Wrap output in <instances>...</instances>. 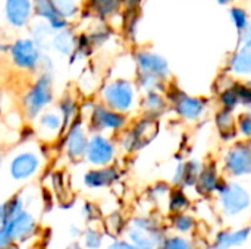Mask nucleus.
<instances>
[{
  "mask_svg": "<svg viewBox=\"0 0 251 249\" xmlns=\"http://www.w3.org/2000/svg\"><path fill=\"white\" fill-rule=\"evenodd\" d=\"M216 208L226 227L241 226L251 213V186L244 179L222 178L216 194Z\"/></svg>",
  "mask_w": 251,
  "mask_h": 249,
  "instance_id": "1",
  "label": "nucleus"
},
{
  "mask_svg": "<svg viewBox=\"0 0 251 249\" xmlns=\"http://www.w3.org/2000/svg\"><path fill=\"white\" fill-rule=\"evenodd\" d=\"M79 117L87 123L90 134L116 136L129 126V116L113 112L99 100L79 104Z\"/></svg>",
  "mask_w": 251,
  "mask_h": 249,
  "instance_id": "2",
  "label": "nucleus"
},
{
  "mask_svg": "<svg viewBox=\"0 0 251 249\" xmlns=\"http://www.w3.org/2000/svg\"><path fill=\"white\" fill-rule=\"evenodd\" d=\"M140 90L128 78H113L99 90V101L113 112L129 116L140 107Z\"/></svg>",
  "mask_w": 251,
  "mask_h": 249,
  "instance_id": "3",
  "label": "nucleus"
},
{
  "mask_svg": "<svg viewBox=\"0 0 251 249\" xmlns=\"http://www.w3.org/2000/svg\"><path fill=\"white\" fill-rule=\"evenodd\" d=\"M44 167V156L34 144L19 147L7 161V173L13 182L25 183L32 181Z\"/></svg>",
  "mask_w": 251,
  "mask_h": 249,
  "instance_id": "4",
  "label": "nucleus"
},
{
  "mask_svg": "<svg viewBox=\"0 0 251 249\" xmlns=\"http://www.w3.org/2000/svg\"><path fill=\"white\" fill-rule=\"evenodd\" d=\"M53 76L51 73L41 72L22 97L24 117L28 122H34L44 110L53 104Z\"/></svg>",
  "mask_w": 251,
  "mask_h": 249,
  "instance_id": "5",
  "label": "nucleus"
},
{
  "mask_svg": "<svg viewBox=\"0 0 251 249\" xmlns=\"http://www.w3.org/2000/svg\"><path fill=\"white\" fill-rule=\"evenodd\" d=\"M124 235L137 249H157L166 238V230L151 216H137L128 222Z\"/></svg>",
  "mask_w": 251,
  "mask_h": 249,
  "instance_id": "6",
  "label": "nucleus"
},
{
  "mask_svg": "<svg viewBox=\"0 0 251 249\" xmlns=\"http://www.w3.org/2000/svg\"><path fill=\"white\" fill-rule=\"evenodd\" d=\"M165 95L168 98L169 107L184 122L196 123L201 120L207 112L209 103L203 97H194L181 91L179 88H171V87L166 88Z\"/></svg>",
  "mask_w": 251,
  "mask_h": 249,
  "instance_id": "7",
  "label": "nucleus"
},
{
  "mask_svg": "<svg viewBox=\"0 0 251 249\" xmlns=\"http://www.w3.org/2000/svg\"><path fill=\"white\" fill-rule=\"evenodd\" d=\"M157 120L150 117H141L137 122H134L131 126H128L124 132L118 135L116 144L118 148L122 151L132 154L144 148L157 134Z\"/></svg>",
  "mask_w": 251,
  "mask_h": 249,
  "instance_id": "8",
  "label": "nucleus"
},
{
  "mask_svg": "<svg viewBox=\"0 0 251 249\" xmlns=\"http://www.w3.org/2000/svg\"><path fill=\"white\" fill-rule=\"evenodd\" d=\"M37 230L35 216L24 210L16 217L0 226V249H13L18 244L28 241Z\"/></svg>",
  "mask_w": 251,
  "mask_h": 249,
  "instance_id": "9",
  "label": "nucleus"
},
{
  "mask_svg": "<svg viewBox=\"0 0 251 249\" xmlns=\"http://www.w3.org/2000/svg\"><path fill=\"white\" fill-rule=\"evenodd\" d=\"M222 175L228 179L251 178V142L237 141L222 157Z\"/></svg>",
  "mask_w": 251,
  "mask_h": 249,
  "instance_id": "10",
  "label": "nucleus"
},
{
  "mask_svg": "<svg viewBox=\"0 0 251 249\" xmlns=\"http://www.w3.org/2000/svg\"><path fill=\"white\" fill-rule=\"evenodd\" d=\"M118 144L113 136L101 134H90L84 163L88 167L113 166L118 158Z\"/></svg>",
  "mask_w": 251,
  "mask_h": 249,
  "instance_id": "11",
  "label": "nucleus"
},
{
  "mask_svg": "<svg viewBox=\"0 0 251 249\" xmlns=\"http://www.w3.org/2000/svg\"><path fill=\"white\" fill-rule=\"evenodd\" d=\"M88 138H90V131L87 128V123L81 117H78L74 123H71L65 129L60 138V147L65 157L72 163L84 161Z\"/></svg>",
  "mask_w": 251,
  "mask_h": 249,
  "instance_id": "12",
  "label": "nucleus"
},
{
  "mask_svg": "<svg viewBox=\"0 0 251 249\" xmlns=\"http://www.w3.org/2000/svg\"><path fill=\"white\" fill-rule=\"evenodd\" d=\"M65 129V120L56 107H49L32 122L34 135L38 138L40 142L44 144H54L60 141Z\"/></svg>",
  "mask_w": 251,
  "mask_h": 249,
  "instance_id": "13",
  "label": "nucleus"
},
{
  "mask_svg": "<svg viewBox=\"0 0 251 249\" xmlns=\"http://www.w3.org/2000/svg\"><path fill=\"white\" fill-rule=\"evenodd\" d=\"M7 53L12 59V63L24 72L38 70L41 56L44 54L31 38H18L9 45Z\"/></svg>",
  "mask_w": 251,
  "mask_h": 249,
  "instance_id": "14",
  "label": "nucleus"
},
{
  "mask_svg": "<svg viewBox=\"0 0 251 249\" xmlns=\"http://www.w3.org/2000/svg\"><path fill=\"white\" fill-rule=\"evenodd\" d=\"M134 62H135L137 73L153 76L160 82H163L165 85H168L171 79V68L163 56L150 50H138L134 54Z\"/></svg>",
  "mask_w": 251,
  "mask_h": 249,
  "instance_id": "15",
  "label": "nucleus"
},
{
  "mask_svg": "<svg viewBox=\"0 0 251 249\" xmlns=\"http://www.w3.org/2000/svg\"><path fill=\"white\" fill-rule=\"evenodd\" d=\"M121 178V170L116 164L107 167H90L82 175V186L90 191H101L113 186Z\"/></svg>",
  "mask_w": 251,
  "mask_h": 249,
  "instance_id": "16",
  "label": "nucleus"
},
{
  "mask_svg": "<svg viewBox=\"0 0 251 249\" xmlns=\"http://www.w3.org/2000/svg\"><path fill=\"white\" fill-rule=\"evenodd\" d=\"M251 236V226H237V227H224L216 232L212 248L213 249H234L241 248L247 244Z\"/></svg>",
  "mask_w": 251,
  "mask_h": 249,
  "instance_id": "17",
  "label": "nucleus"
},
{
  "mask_svg": "<svg viewBox=\"0 0 251 249\" xmlns=\"http://www.w3.org/2000/svg\"><path fill=\"white\" fill-rule=\"evenodd\" d=\"M138 109L141 110V114L144 117L159 120L168 112L169 103H168L165 92L149 91V92H143V95L140 97V107Z\"/></svg>",
  "mask_w": 251,
  "mask_h": 249,
  "instance_id": "18",
  "label": "nucleus"
},
{
  "mask_svg": "<svg viewBox=\"0 0 251 249\" xmlns=\"http://www.w3.org/2000/svg\"><path fill=\"white\" fill-rule=\"evenodd\" d=\"M32 9L35 16L41 18L54 32L63 31L69 26V22L59 13L53 0H32Z\"/></svg>",
  "mask_w": 251,
  "mask_h": 249,
  "instance_id": "19",
  "label": "nucleus"
},
{
  "mask_svg": "<svg viewBox=\"0 0 251 249\" xmlns=\"http://www.w3.org/2000/svg\"><path fill=\"white\" fill-rule=\"evenodd\" d=\"M201 169H203V164L197 160L179 163L174 172V176H172L174 188H181L185 191L187 188L196 186L199 176L201 173Z\"/></svg>",
  "mask_w": 251,
  "mask_h": 249,
  "instance_id": "20",
  "label": "nucleus"
},
{
  "mask_svg": "<svg viewBox=\"0 0 251 249\" xmlns=\"http://www.w3.org/2000/svg\"><path fill=\"white\" fill-rule=\"evenodd\" d=\"M34 13L32 0H6L4 15L7 22L15 28L25 26Z\"/></svg>",
  "mask_w": 251,
  "mask_h": 249,
  "instance_id": "21",
  "label": "nucleus"
},
{
  "mask_svg": "<svg viewBox=\"0 0 251 249\" xmlns=\"http://www.w3.org/2000/svg\"><path fill=\"white\" fill-rule=\"evenodd\" d=\"M228 73L238 79H251V45H240L228 60Z\"/></svg>",
  "mask_w": 251,
  "mask_h": 249,
  "instance_id": "22",
  "label": "nucleus"
},
{
  "mask_svg": "<svg viewBox=\"0 0 251 249\" xmlns=\"http://www.w3.org/2000/svg\"><path fill=\"white\" fill-rule=\"evenodd\" d=\"M224 175L219 173V169L215 163H206L203 164L201 173L199 176V181L196 183V189L203 197H215L218 185Z\"/></svg>",
  "mask_w": 251,
  "mask_h": 249,
  "instance_id": "23",
  "label": "nucleus"
},
{
  "mask_svg": "<svg viewBox=\"0 0 251 249\" xmlns=\"http://www.w3.org/2000/svg\"><path fill=\"white\" fill-rule=\"evenodd\" d=\"M216 128L221 134V136L226 141H232L237 138V117L234 114V112H228V110H221L216 113V119H215Z\"/></svg>",
  "mask_w": 251,
  "mask_h": 249,
  "instance_id": "24",
  "label": "nucleus"
},
{
  "mask_svg": "<svg viewBox=\"0 0 251 249\" xmlns=\"http://www.w3.org/2000/svg\"><path fill=\"white\" fill-rule=\"evenodd\" d=\"M56 109L60 112L66 128L74 123L78 117H79V103L76 101V98L71 94H65L60 97V100L56 104Z\"/></svg>",
  "mask_w": 251,
  "mask_h": 249,
  "instance_id": "25",
  "label": "nucleus"
},
{
  "mask_svg": "<svg viewBox=\"0 0 251 249\" xmlns=\"http://www.w3.org/2000/svg\"><path fill=\"white\" fill-rule=\"evenodd\" d=\"M75 44H76V37L68 28L56 32L51 40V48H54L62 56H71L75 50Z\"/></svg>",
  "mask_w": 251,
  "mask_h": 249,
  "instance_id": "26",
  "label": "nucleus"
},
{
  "mask_svg": "<svg viewBox=\"0 0 251 249\" xmlns=\"http://www.w3.org/2000/svg\"><path fill=\"white\" fill-rule=\"evenodd\" d=\"M56 32L43 21V22H38L32 26L31 29V40L35 43V45L40 48L41 53H44L46 50H50L51 48V40H53V35Z\"/></svg>",
  "mask_w": 251,
  "mask_h": 249,
  "instance_id": "27",
  "label": "nucleus"
},
{
  "mask_svg": "<svg viewBox=\"0 0 251 249\" xmlns=\"http://www.w3.org/2000/svg\"><path fill=\"white\" fill-rule=\"evenodd\" d=\"M190 205H191V201L187 197L184 189H181V188L171 189V192L168 195V210H169L171 216L187 213Z\"/></svg>",
  "mask_w": 251,
  "mask_h": 249,
  "instance_id": "28",
  "label": "nucleus"
},
{
  "mask_svg": "<svg viewBox=\"0 0 251 249\" xmlns=\"http://www.w3.org/2000/svg\"><path fill=\"white\" fill-rule=\"evenodd\" d=\"M238 82L225 87L224 90H221L219 95H218V101L221 106V110H228V112H234L238 107H241V100H240V92H238Z\"/></svg>",
  "mask_w": 251,
  "mask_h": 249,
  "instance_id": "29",
  "label": "nucleus"
},
{
  "mask_svg": "<svg viewBox=\"0 0 251 249\" xmlns=\"http://www.w3.org/2000/svg\"><path fill=\"white\" fill-rule=\"evenodd\" d=\"M104 230L96 225H87L84 227L82 236H81V244L84 249H100L104 244Z\"/></svg>",
  "mask_w": 251,
  "mask_h": 249,
  "instance_id": "30",
  "label": "nucleus"
},
{
  "mask_svg": "<svg viewBox=\"0 0 251 249\" xmlns=\"http://www.w3.org/2000/svg\"><path fill=\"white\" fill-rule=\"evenodd\" d=\"M196 219L194 216L187 213H181V214H175L171 219V227L174 229L175 235H181V236H190L194 230H196Z\"/></svg>",
  "mask_w": 251,
  "mask_h": 249,
  "instance_id": "31",
  "label": "nucleus"
},
{
  "mask_svg": "<svg viewBox=\"0 0 251 249\" xmlns=\"http://www.w3.org/2000/svg\"><path fill=\"white\" fill-rule=\"evenodd\" d=\"M121 0H88V6L100 19H106L118 12Z\"/></svg>",
  "mask_w": 251,
  "mask_h": 249,
  "instance_id": "32",
  "label": "nucleus"
},
{
  "mask_svg": "<svg viewBox=\"0 0 251 249\" xmlns=\"http://www.w3.org/2000/svg\"><path fill=\"white\" fill-rule=\"evenodd\" d=\"M229 16H231V21L237 29V35H238V41H240L243 38V35L246 34L249 25H250L249 12L241 6H232L229 9Z\"/></svg>",
  "mask_w": 251,
  "mask_h": 249,
  "instance_id": "33",
  "label": "nucleus"
},
{
  "mask_svg": "<svg viewBox=\"0 0 251 249\" xmlns=\"http://www.w3.org/2000/svg\"><path fill=\"white\" fill-rule=\"evenodd\" d=\"M157 249H196L193 241L188 236L181 235H166L163 242Z\"/></svg>",
  "mask_w": 251,
  "mask_h": 249,
  "instance_id": "34",
  "label": "nucleus"
},
{
  "mask_svg": "<svg viewBox=\"0 0 251 249\" xmlns=\"http://www.w3.org/2000/svg\"><path fill=\"white\" fill-rule=\"evenodd\" d=\"M237 136L240 141L251 142V113L243 112L237 116Z\"/></svg>",
  "mask_w": 251,
  "mask_h": 249,
  "instance_id": "35",
  "label": "nucleus"
},
{
  "mask_svg": "<svg viewBox=\"0 0 251 249\" xmlns=\"http://www.w3.org/2000/svg\"><path fill=\"white\" fill-rule=\"evenodd\" d=\"M87 35H88V40H90L91 45L96 48V47L103 45V44L110 38L112 29H110L109 26H106V25H101L100 28L93 29V32H90V34H87Z\"/></svg>",
  "mask_w": 251,
  "mask_h": 249,
  "instance_id": "36",
  "label": "nucleus"
},
{
  "mask_svg": "<svg viewBox=\"0 0 251 249\" xmlns=\"http://www.w3.org/2000/svg\"><path fill=\"white\" fill-rule=\"evenodd\" d=\"M56 9L59 10V13L68 21L69 18H74L78 12V6L74 0H53Z\"/></svg>",
  "mask_w": 251,
  "mask_h": 249,
  "instance_id": "37",
  "label": "nucleus"
},
{
  "mask_svg": "<svg viewBox=\"0 0 251 249\" xmlns=\"http://www.w3.org/2000/svg\"><path fill=\"white\" fill-rule=\"evenodd\" d=\"M99 208L94 203H84L81 208V217L87 225H94L99 219Z\"/></svg>",
  "mask_w": 251,
  "mask_h": 249,
  "instance_id": "38",
  "label": "nucleus"
},
{
  "mask_svg": "<svg viewBox=\"0 0 251 249\" xmlns=\"http://www.w3.org/2000/svg\"><path fill=\"white\" fill-rule=\"evenodd\" d=\"M107 249H137L129 241H126L125 238H115L110 244Z\"/></svg>",
  "mask_w": 251,
  "mask_h": 249,
  "instance_id": "39",
  "label": "nucleus"
},
{
  "mask_svg": "<svg viewBox=\"0 0 251 249\" xmlns=\"http://www.w3.org/2000/svg\"><path fill=\"white\" fill-rule=\"evenodd\" d=\"M82 232H84V229H82L81 226L75 225V223H72V225L69 226V229H68V233H69L71 241H81Z\"/></svg>",
  "mask_w": 251,
  "mask_h": 249,
  "instance_id": "40",
  "label": "nucleus"
},
{
  "mask_svg": "<svg viewBox=\"0 0 251 249\" xmlns=\"http://www.w3.org/2000/svg\"><path fill=\"white\" fill-rule=\"evenodd\" d=\"M6 222H9V214H7L6 201H3V203H0V226H3Z\"/></svg>",
  "mask_w": 251,
  "mask_h": 249,
  "instance_id": "41",
  "label": "nucleus"
},
{
  "mask_svg": "<svg viewBox=\"0 0 251 249\" xmlns=\"http://www.w3.org/2000/svg\"><path fill=\"white\" fill-rule=\"evenodd\" d=\"M240 44L241 45H251V19H250V25L246 31V34L243 35V38L240 40Z\"/></svg>",
  "mask_w": 251,
  "mask_h": 249,
  "instance_id": "42",
  "label": "nucleus"
},
{
  "mask_svg": "<svg viewBox=\"0 0 251 249\" xmlns=\"http://www.w3.org/2000/svg\"><path fill=\"white\" fill-rule=\"evenodd\" d=\"M143 0H121V3L122 4H125L128 9H131V10H135L138 6H140V3H141Z\"/></svg>",
  "mask_w": 251,
  "mask_h": 249,
  "instance_id": "43",
  "label": "nucleus"
},
{
  "mask_svg": "<svg viewBox=\"0 0 251 249\" xmlns=\"http://www.w3.org/2000/svg\"><path fill=\"white\" fill-rule=\"evenodd\" d=\"M215 1H218L219 4H231V3H234L235 0H215Z\"/></svg>",
  "mask_w": 251,
  "mask_h": 249,
  "instance_id": "44",
  "label": "nucleus"
},
{
  "mask_svg": "<svg viewBox=\"0 0 251 249\" xmlns=\"http://www.w3.org/2000/svg\"><path fill=\"white\" fill-rule=\"evenodd\" d=\"M1 164H3V147H1V142H0V169H1Z\"/></svg>",
  "mask_w": 251,
  "mask_h": 249,
  "instance_id": "45",
  "label": "nucleus"
},
{
  "mask_svg": "<svg viewBox=\"0 0 251 249\" xmlns=\"http://www.w3.org/2000/svg\"><path fill=\"white\" fill-rule=\"evenodd\" d=\"M246 85H249L251 88V79H249V81H246Z\"/></svg>",
  "mask_w": 251,
  "mask_h": 249,
  "instance_id": "46",
  "label": "nucleus"
}]
</instances>
